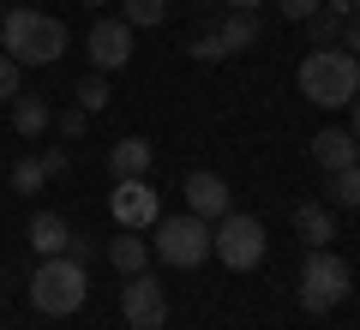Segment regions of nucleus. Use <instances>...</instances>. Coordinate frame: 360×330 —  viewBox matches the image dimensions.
<instances>
[{
    "label": "nucleus",
    "instance_id": "obj_5",
    "mask_svg": "<svg viewBox=\"0 0 360 330\" xmlns=\"http://www.w3.org/2000/svg\"><path fill=\"white\" fill-rule=\"evenodd\" d=\"M150 253L162 258L168 270H198L210 258V222L205 216H156V241H150Z\"/></svg>",
    "mask_w": 360,
    "mask_h": 330
},
{
    "label": "nucleus",
    "instance_id": "obj_25",
    "mask_svg": "<svg viewBox=\"0 0 360 330\" xmlns=\"http://www.w3.org/2000/svg\"><path fill=\"white\" fill-rule=\"evenodd\" d=\"M18 72H25V66H18L13 54H0V102H13V96H18Z\"/></svg>",
    "mask_w": 360,
    "mask_h": 330
},
{
    "label": "nucleus",
    "instance_id": "obj_7",
    "mask_svg": "<svg viewBox=\"0 0 360 330\" xmlns=\"http://www.w3.org/2000/svg\"><path fill=\"white\" fill-rule=\"evenodd\" d=\"M120 318H127V330H162L168 324V294H162V282H156L150 270L127 277V288H120Z\"/></svg>",
    "mask_w": 360,
    "mask_h": 330
},
{
    "label": "nucleus",
    "instance_id": "obj_11",
    "mask_svg": "<svg viewBox=\"0 0 360 330\" xmlns=\"http://www.w3.org/2000/svg\"><path fill=\"white\" fill-rule=\"evenodd\" d=\"M312 163L324 168V174H336V168H354L360 163V139L348 127H324L312 132Z\"/></svg>",
    "mask_w": 360,
    "mask_h": 330
},
{
    "label": "nucleus",
    "instance_id": "obj_27",
    "mask_svg": "<svg viewBox=\"0 0 360 330\" xmlns=\"http://www.w3.org/2000/svg\"><path fill=\"white\" fill-rule=\"evenodd\" d=\"M276 6H283V18H295V25H307V18L319 13L324 0H276Z\"/></svg>",
    "mask_w": 360,
    "mask_h": 330
},
{
    "label": "nucleus",
    "instance_id": "obj_18",
    "mask_svg": "<svg viewBox=\"0 0 360 330\" xmlns=\"http://www.w3.org/2000/svg\"><path fill=\"white\" fill-rule=\"evenodd\" d=\"M307 37H312V49H342V18H336L330 6H319V13L307 18Z\"/></svg>",
    "mask_w": 360,
    "mask_h": 330
},
{
    "label": "nucleus",
    "instance_id": "obj_12",
    "mask_svg": "<svg viewBox=\"0 0 360 330\" xmlns=\"http://www.w3.org/2000/svg\"><path fill=\"white\" fill-rule=\"evenodd\" d=\"M49 127H54V108L42 96H30V90H18L13 96V132L18 139H42Z\"/></svg>",
    "mask_w": 360,
    "mask_h": 330
},
{
    "label": "nucleus",
    "instance_id": "obj_6",
    "mask_svg": "<svg viewBox=\"0 0 360 330\" xmlns=\"http://www.w3.org/2000/svg\"><path fill=\"white\" fill-rule=\"evenodd\" d=\"M264 222L258 216H246V210H229L222 222H210V253L222 258L229 270H252V265H264Z\"/></svg>",
    "mask_w": 360,
    "mask_h": 330
},
{
    "label": "nucleus",
    "instance_id": "obj_23",
    "mask_svg": "<svg viewBox=\"0 0 360 330\" xmlns=\"http://www.w3.org/2000/svg\"><path fill=\"white\" fill-rule=\"evenodd\" d=\"M186 54H193V61H229V49H222V37H217V30H198V37L193 42H186Z\"/></svg>",
    "mask_w": 360,
    "mask_h": 330
},
{
    "label": "nucleus",
    "instance_id": "obj_1",
    "mask_svg": "<svg viewBox=\"0 0 360 330\" xmlns=\"http://www.w3.org/2000/svg\"><path fill=\"white\" fill-rule=\"evenodd\" d=\"M0 42L13 54L18 66H54L66 49H72V37H66V25L54 13H42V6H6V18H0Z\"/></svg>",
    "mask_w": 360,
    "mask_h": 330
},
{
    "label": "nucleus",
    "instance_id": "obj_10",
    "mask_svg": "<svg viewBox=\"0 0 360 330\" xmlns=\"http://www.w3.org/2000/svg\"><path fill=\"white\" fill-rule=\"evenodd\" d=\"M186 210L193 216H205V222H222V216L234 210V192H229V180L222 174H205V168H198V174H186Z\"/></svg>",
    "mask_w": 360,
    "mask_h": 330
},
{
    "label": "nucleus",
    "instance_id": "obj_19",
    "mask_svg": "<svg viewBox=\"0 0 360 330\" xmlns=\"http://www.w3.org/2000/svg\"><path fill=\"white\" fill-rule=\"evenodd\" d=\"M42 186H49L42 156H18V163H13V192H18V198H30V192H42Z\"/></svg>",
    "mask_w": 360,
    "mask_h": 330
},
{
    "label": "nucleus",
    "instance_id": "obj_28",
    "mask_svg": "<svg viewBox=\"0 0 360 330\" xmlns=\"http://www.w3.org/2000/svg\"><path fill=\"white\" fill-rule=\"evenodd\" d=\"M66 258H78V265H90V258H96V241L72 229V241H66Z\"/></svg>",
    "mask_w": 360,
    "mask_h": 330
},
{
    "label": "nucleus",
    "instance_id": "obj_14",
    "mask_svg": "<svg viewBox=\"0 0 360 330\" xmlns=\"http://www.w3.org/2000/svg\"><path fill=\"white\" fill-rule=\"evenodd\" d=\"M103 253H108V265H115L120 277H139V270L150 265V241H139V229H120Z\"/></svg>",
    "mask_w": 360,
    "mask_h": 330
},
{
    "label": "nucleus",
    "instance_id": "obj_2",
    "mask_svg": "<svg viewBox=\"0 0 360 330\" xmlns=\"http://www.w3.org/2000/svg\"><path fill=\"white\" fill-rule=\"evenodd\" d=\"M300 96L312 108H348L360 96V61L348 49H312L300 61Z\"/></svg>",
    "mask_w": 360,
    "mask_h": 330
},
{
    "label": "nucleus",
    "instance_id": "obj_20",
    "mask_svg": "<svg viewBox=\"0 0 360 330\" xmlns=\"http://www.w3.org/2000/svg\"><path fill=\"white\" fill-rule=\"evenodd\" d=\"M330 198L342 204V210H360V163H354V168H336V174H330Z\"/></svg>",
    "mask_w": 360,
    "mask_h": 330
},
{
    "label": "nucleus",
    "instance_id": "obj_26",
    "mask_svg": "<svg viewBox=\"0 0 360 330\" xmlns=\"http://www.w3.org/2000/svg\"><path fill=\"white\" fill-rule=\"evenodd\" d=\"M66 168H72V156H66L60 144H49V151H42V174H49V180H60Z\"/></svg>",
    "mask_w": 360,
    "mask_h": 330
},
{
    "label": "nucleus",
    "instance_id": "obj_22",
    "mask_svg": "<svg viewBox=\"0 0 360 330\" xmlns=\"http://www.w3.org/2000/svg\"><path fill=\"white\" fill-rule=\"evenodd\" d=\"M162 13H168V0H127V6H120V18H127L132 30L139 25H162Z\"/></svg>",
    "mask_w": 360,
    "mask_h": 330
},
{
    "label": "nucleus",
    "instance_id": "obj_4",
    "mask_svg": "<svg viewBox=\"0 0 360 330\" xmlns=\"http://www.w3.org/2000/svg\"><path fill=\"white\" fill-rule=\"evenodd\" d=\"M348 288H354V270H348V258H342V253H330V246H312L307 265H300V282H295L300 312L324 318L330 306H342V300H348Z\"/></svg>",
    "mask_w": 360,
    "mask_h": 330
},
{
    "label": "nucleus",
    "instance_id": "obj_8",
    "mask_svg": "<svg viewBox=\"0 0 360 330\" xmlns=\"http://www.w3.org/2000/svg\"><path fill=\"white\" fill-rule=\"evenodd\" d=\"M108 210H115V222H120V229H156V216H162V210H156V186H150V180H144V174H132V180H115V192H108Z\"/></svg>",
    "mask_w": 360,
    "mask_h": 330
},
{
    "label": "nucleus",
    "instance_id": "obj_24",
    "mask_svg": "<svg viewBox=\"0 0 360 330\" xmlns=\"http://www.w3.org/2000/svg\"><path fill=\"white\" fill-rule=\"evenodd\" d=\"M54 127H60V139H84L90 115H84V108H78V102H72V108H60V120H54Z\"/></svg>",
    "mask_w": 360,
    "mask_h": 330
},
{
    "label": "nucleus",
    "instance_id": "obj_32",
    "mask_svg": "<svg viewBox=\"0 0 360 330\" xmlns=\"http://www.w3.org/2000/svg\"><path fill=\"white\" fill-rule=\"evenodd\" d=\"M229 13H258V0H222Z\"/></svg>",
    "mask_w": 360,
    "mask_h": 330
},
{
    "label": "nucleus",
    "instance_id": "obj_3",
    "mask_svg": "<svg viewBox=\"0 0 360 330\" xmlns=\"http://www.w3.org/2000/svg\"><path fill=\"white\" fill-rule=\"evenodd\" d=\"M90 294V265H78V258L54 253L37 265V277H30V306H37L42 318H72L78 306H84Z\"/></svg>",
    "mask_w": 360,
    "mask_h": 330
},
{
    "label": "nucleus",
    "instance_id": "obj_9",
    "mask_svg": "<svg viewBox=\"0 0 360 330\" xmlns=\"http://www.w3.org/2000/svg\"><path fill=\"white\" fill-rule=\"evenodd\" d=\"M84 54H90L96 72H120V66L132 61V25L127 18H96L90 37H84Z\"/></svg>",
    "mask_w": 360,
    "mask_h": 330
},
{
    "label": "nucleus",
    "instance_id": "obj_17",
    "mask_svg": "<svg viewBox=\"0 0 360 330\" xmlns=\"http://www.w3.org/2000/svg\"><path fill=\"white\" fill-rule=\"evenodd\" d=\"M217 37H222V49H229V54L252 49V42H258V13H229V18H222V30H217Z\"/></svg>",
    "mask_w": 360,
    "mask_h": 330
},
{
    "label": "nucleus",
    "instance_id": "obj_30",
    "mask_svg": "<svg viewBox=\"0 0 360 330\" xmlns=\"http://www.w3.org/2000/svg\"><path fill=\"white\" fill-rule=\"evenodd\" d=\"M324 6H330L336 18H354V13H360V0H324Z\"/></svg>",
    "mask_w": 360,
    "mask_h": 330
},
{
    "label": "nucleus",
    "instance_id": "obj_21",
    "mask_svg": "<svg viewBox=\"0 0 360 330\" xmlns=\"http://www.w3.org/2000/svg\"><path fill=\"white\" fill-rule=\"evenodd\" d=\"M72 96H78V108H84V115H103V108H108V72H90Z\"/></svg>",
    "mask_w": 360,
    "mask_h": 330
},
{
    "label": "nucleus",
    "instance_id": "obj_31",
    "mask_svg": "<svg viewBox=\"0 0 360 330\" xmlns=\"http://www.w3.org/2000/svg\"><path fill=\"white\" fill-rule=\"evenodd\" d=\"M348 132H354V139H360V96L348 102Z\"/></svg>",
    "mask_w": 360,
    "mask_h": 330
},
{
    "label": "nucleus",
    "instance_id": "obj_13",
    "mask_svg": "<svg viewBox=\"0 0 360 330\" xmlns=\"http://www.w3.org/2000/svg\"><path fill=\"white\" fill-rule=\"evenodd\" d=\"M295 234L307 246H330L336 241V210L330 204H295Z\"/></svg>",
    "mask_w": 360,
    "mask_h": 330
},
{
    "label": "nucleus",
    "instance_id": "obj_15",
    "mask_svg": "<svg viewBox=\"0 0 360 330\" xmlns=\"http://www.w3.org/2000/svg\"><path fill=\"white\" fill-rule=\"evenodd\" d=\"M150 139H120L115 151H108V174L115 180H132V174H150Z\"/></svg>",
    "mask_w": 360,
    "mask_h": 330
},
{
    "label": "nucleus",
    "instance_id": "obj_16",
    "mask_svg": "<svg viewBox=\"0 0 360 330\" xmlns=\"http://www.w3.org/2000/svg\"><path fill=\"white\" fill-rule=\"evenodd\" d=\"M66 241H72V222H60L54 210H37V216H30V246H37L42 258L66 253Z\"/></svg>",
    "mask_w": 360,
    "mask_h": 330
},
{
    "label": "nucleus",
    "instance_id": "obj_29",
    "mask_svg": "<svg viewBox=\"0 0 360 330\" xmlns=\"http://www.w3.org/2000/svg\"><path fill=\"white\" fill-rule=\"evenodd\" d=\"M342 49L360 61V13H354V18H342Z\"/></svg>",
    "mask_w": 360,
    "mask_h": 330
},
{
    "label": "nucleus",
    "instance_id": "obj_33",
    "mask_svg": "<svg viewBox=\"0 0 360 330\" xmlns=\"http://www.w3.org/2000/svg\"><path fill=\"white\" fill-rule=\"evenodd\" d=\"M84 6H108V0H84Z\"/></svg>",
    "mask_w": 360,
    "mask_h": 330
}]
</instances>
